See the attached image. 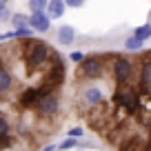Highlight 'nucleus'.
I'll list each match as a JSON object with an SVG mask.
<instances>
[{
    "mask_svg": "<svg viewBox=\"0 0 151 151\" xmlns=\"http://www.w3.org/2000/svg\"><path fill=\"white\" fill-rule=\"evenodd\" d=\"M49 56H51V47L49 45L38 42V40L29 42V49H27V65L29 67H40Z\"/></svg>",
    "mask_w": 151,
    "mask_h": 151,
    "instance_id": "f257e3e1",
    "label": "nucleus"
},
{
    "mask_svg": "<svg viewBox=\"0 0 151 151\" xmlns=\"http://www.w3.org/2000/svg\"><path fill=\"white\" fill-rule=\"evenodd\" d=\"M80 76H85V78H100L102 76V60L96 56L85 58L80 65Z\"/></svg>",
    "mask_w": 151,
    "mask_h": 151,
    "instance_id": "f03ea898",
    "label": "nucleus"
},
{
    "mask_svg": "<svg viewBox=\"0 0 151 151\" xmlns=\"http://www.w3.org/2000/svg\"><path fill=\"white\" fill-rule=\"evenodd\" d=\"M131 62L127 60V58H118L116 60V65H113V73H116V80L118 82H127L129 78H131Z\"/></svg>",
    "mask_w": 151,
    "mask_h": 151,
    "instance_id": "7ed1b4c3",
    "label": "nucleus"
},
{
    "mask_svg": "<svg viewBox=\"0 0 151 151\" xmlns=\"http://www.w3.org/2000/svg\"><path fill=\"white\" fill-rule=\"evenodd\" d=\"M38 109H40V113H45V116H53V113L58 111V98L53 93L42 96V98L38 100Z\"/></svg>",
    "mask_w": 151,
    "mask_h": 151,
    "instance_id": "20e7f679",
    "label": "nucleus"
},
{
    "mask_svg": "<svg viewBox=\"0 0 151 151\" xmlns=\"http://www.w3.org/2000/svg\"><path fill=\"white\" fill-rule=\"evenodd\" d=\"M51 20L45 11H38V14H31L29 16V29H36V31H47Z\"/></svg>",
    "mask_w": 151,
    "mask_h": 151,
    "instance_id": "39448f33",
    "label": "nucleus"
},
{
    "mask_svg": "<svg viewBox=\"0 0 151 151\" xmlns=\"http://www.w3.org/2000/svg\"><path fill=\"white\" fill-rule=\"evenodd\" d=\"M116 100H118L120 104H124L127 109H136V107H138V96H136V91H122L120 96H116Z\"/></svg>",
    "mask_w": 151,
    "mask_h": 151,
    "instance_id": "423d86ee",
    "label": "nucleus"
},
{
    "mask_svg": "<svg viewBox=\"0 0 151 151\" xmlns=\"http://www.w3.org/2000/svg\"><path fill=\"white\" fill-rule=\"evenodd\" d=\"M45 14H49V18H60L62 14H65V2L62 0H51V2H47V11Z\"/></svg>",
    "mask_w": 151,
    "mask_h": 151,
    "instance_id": "0eeeda50",
    "label": "nucleus"
},
{
    "mask_svg": "<svg viewBox=\"0 0 151 151\" xmlns=\"http://www.w3.org/2000/svg\"><path fill=\"white\" fill-rule=\"evenodd\" d=\"M38 100H40V93H38L36 89H27L22 96H20V104H24V107H29V104H38Z\"/></svg>",
    "mask_w": 151,
    "mask_h": 151,
    "instance_id": "6e6552de",
    "label": "nucleus"
},
{
    "mask_svg": "<svg viewBox=\"0 0 151 151\" xmlns=\"http://www.w3.org/2000/svg\"><path fill=\"white\" fill-rule=\"evenodd\" d=\"M58 40H60L62 45H71V42H73V29H71L69 24L60 27V29H58Z\"/></svg>",
    "mask_w": 151,
    "mask_h": 151,
    "instance_id": "1a4fd4ad",
    "label": "nucleus"
},
{
    "mask_svg": "<svg viewBox=\"0 0 151 151\" xmlns=\"http://www.w3.org/2000/svg\"><path fill=\"white\" fill-rule=\"evenodd\" d=\"M120 151H142V140L140 138H131V140H127L120 147Z\"/></svg>",
    "mask_w": 151,
    "mask_h": 151,
    "instance_id": "9d476101",
    "label": "nucleus"
},
{
    "mask_svg": "<svg viewBox=\"0 0 151 151\" xmlns=\"http://www.w3.org/2000/svg\"><path fill=\"white\" fill-rule=\"evenodd\" d=\"M149 36H151V24H142V27H136V31H133V38H138L140 42H145Z\"/></svg>",
    "mask_w": 151,
    "mask_h": 151,
    "instance_id": "9b49d317",
    "label": "nucleus"
},
{
    "mask_svg": "<svg viewBox=\"0 0 151 151\" xmlns=\"http://www.w3.org/2000/svg\"><path fill=\"white\" fill-rule=\"evenodd\" d=\"M11 82H14L11 80V73L7 69H0V91H7L11 87Z\"/></svg>",
    "mask_w": 151,
    "mask_h": 151,
    "instance_id": "f8f14e48",
    "label": "nucleus"
},
{
    "mask_svg": "<svg viewBox=\"0 0 151 151\" xmlns=\"http://www.w3.org/2000/svg\"><path fill=\"white\" fill-rule=\"evenodd\" d=\"M140 80H142V85H151V62H145L142 65V76H140Z\"/></svg>",
    "mask_w": 151,
    "mask_h": 151,
    "instance_id": "ddd939ff",
    "label": "nucleus"
},
{
    "mask_svg": "<svg viewBox=\"0 0 151 151\" xmlns=\"http://www.w3.org/2000/svg\"><path fill=\"white\" fill-rule=\"evenodd\" d=\"M14 27L16 29H22V27H29V16H22V14H16L14 18Z\"/></svg>",
    "mask_w": 151,
    "mask_h": 151,
    "instance_id": "4468645a",
    "label": "nucleus"
},
{
    "mask_svg": "<svg viewBox=\"0 0 151 151\" xmlns=\"http://www.w3.org/2000/svg\"><path fill=\"white\" fill-rule=\"evenodd\" d=\"M124 47H127V51H138V49L142 47V42L138 40V38H127V42H124Z\"/></svg>",
    "mask_w": 151,
    "mask_h": 151,
    "instance_id": "2eb2a0df",
    "label": "nucleus"
},
{
    "mask_svg": "<svg viewBox=\"0 0 151 151\" xmlns=\"http://www.w3.org/2000/svg\"><path fill=\"white\" fill-rule=\"evenodd\" d=\"M29 9H31L33 14L45 11V9H47V2H45V0H31V2H29Z\"/></svg>",
    "mask_w": 151,
    "mask_h": 151,
    "instance_id": "dca6fc26",
    "label": "nucleus"
},
{
    "mask_svg": "<svg viewBox=\"0 0 151 151\" xmlns=\"http://www.w3.org/2000/svg\"><path fill=\"white\" fill-rule=\"evenodd\" d=\"M85 96H87V100H89V102H100V98H102V93H100L98 89H89Z\"/></svg>",
    "mask_w": 151,
    "mask_h": 151,
    "instance_id": "f3484780",
    "label": "nucleus"
},
{
    "mask_svg": "<svg viewBox=\"0 0 151 151\" xmlns=\"http://www.w3.org/2000/svg\"><path fill=\"white\" fill-rule=\"evenodd\" d=\"M7 133H9V122L0 116V138H7Z\"/></svg>",
    "mask_w": 151,
    "mask_h": 151,
    "instance_id": "a211bd4d",
    "label": "nucleus"
},
{
    "mask_svg": "<svg viewBox=\"0 0 151 151\" xmlns=\"http://www.w3.org/2000/svg\"><path fill=\"white\" fill-rule=\"evenodd\" d=\"M78 145V140H73V138H69V140H65V142H60V147L58 149H62V151H67V149H73V147Z\"/></svg>",
    "mask_w": 151,
    "mask_h": 151,
    "instance_id": "6ab92c4d",
    "label": "nucleus"
},
{
    "mask_svg": "<svg viewBox=\"0 0 151 151\" xmlns=\"http://www.w3.org/2000/svg\"><path fill=\"white\" fill-rule=\"evenodd\" d=\"M14 36H16V38H29V36H31V29H29V27L16 29V31H14Z\"/></svg>",
    "mask_w": 151,
    "mask_h": 151,
    "instance_id": "aec40b11",
    "label": "nucleus"
},
{
    "mask_svg": "<svg viewBox=\"0 0 151 151\" xmlns=\"http://www.w3.org/2000/svg\"><path fill=\"white\" fill-rule=\"evenodd\" d=\"M0 18H2V20L9 18V11H7V2H0Z\"/></svg>",
    "mask_w": 151,
    "mask_h": 151,
    "instance_id": "412c9836",
    "label": "nucleus"
},
{
    "mask_svg": "<svg viewBox=\"0 0 151 151\" xmlns=\"http://www.w3.org/2000/svg\"><path fill=\"white\" fill-rule=\"evenodd\" d=\"M65 7H71V9H78V7H82L80 0H69V2H65Z\"/></svg>",
    "mask_w": 151,
    "mask_h": 151,
    "instance_id": "4be33fe9",
    "label": "nucleus"
},
{
    "mask_svg": "<svg viewBox=\"0 0 151 151\" xmlns=\"http://www.w3.org/2000/svg\"><path fill=\"white\" fill-rule=\"evenodd\" d=\"M71 60H73V62H82V60H85V56H82L80 51H76V53H71Z\"/></svg>",
    "mask_w": 151,
    "mask_h": 151,
    "instance_id": "5701e85b",
    "label": "nucleus"
},
{
    "mask_svg": "<svg viewBox=\"0 0 151 151\" xmlns=\"http://www.w3.org/2000/svg\"><path fill=\"white\" fill-rule=\"evenodd\" d=\"M69 136H71V138H78V136H82V129H80V127H73V129L69 131Z\"/></svg>",
    "mask_w": 151,
    "mask_h": 151,
    "instance_id": "b1692460",
    "label": "nucleus"
},
{
    "mask_svg": "<svg viewBox=\"0 0 151 151\" xmlns=\"http://www.w3.org/2000/svg\"><path fill=\"white\" fill-rule=\"evenodd\" d=\"M9 38H16L14 31H7V33H0V40H9Z\"/></svg>",
    "mask_w": 151,
    "mask_h": 151,
    "instance_id": "393cba45",
    "label": "nucleus"
},
{
    "mask_svg": "<svg viewBox=\"0 0 151 151\" xmlns=\"http://www.w3.org/2000/svg\"><path fill=\"white\" fill-rule=\"evenodd\" d=\"M0 147H9V136H7V138H0Z\"/></svg>",
    "mask_w": 151,
    "mask_h": 151,
    "instance_id": "a878e982",
    "label": "nucleus"
},
{
    "mask_svg": "<svg viewBox=\"0 0 151 151\" xmlns=\"http://www.w3.org/2000/svg\"><path fill=\"white\" fill-rule=\"evenodd\" d=\"M42 151H53V147H47V149H42Z\"/></svg>",
    "mask_w": 151,
    "mask_h": 151,
    "instance_id": "bb28decb",
    "label": "nucleus"
}]
</instances>
